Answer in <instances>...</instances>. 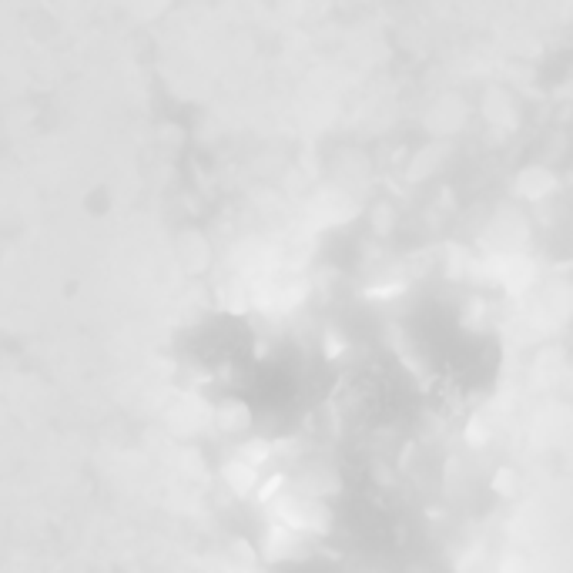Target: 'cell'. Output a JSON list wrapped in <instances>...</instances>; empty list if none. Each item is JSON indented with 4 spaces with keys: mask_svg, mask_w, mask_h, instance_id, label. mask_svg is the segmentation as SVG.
<instances>
[]
</instances>
